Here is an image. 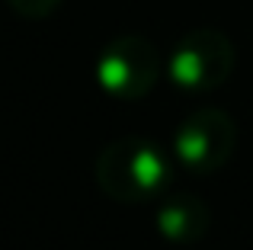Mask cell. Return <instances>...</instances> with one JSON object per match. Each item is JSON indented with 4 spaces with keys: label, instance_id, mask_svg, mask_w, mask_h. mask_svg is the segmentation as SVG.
<instances>
[{
    "label": "cell",
    "instance_id": "obj_1",
    "mask_svg": "<svg viewBox=\"0 0 253 250\" xmlns=\"http://www.w3.org/2000/svg\"><path fill=\"white\" fill-rule=\"evenodd\" d=\"M96 186L106 199L141 206L167 196L173 183V164L167 151L141 135H122L103 144L96 154Z\"/></svg>",
    "mask_w": 253,
    "mask_h": 250
},
{
    "label": "cell",
    "instance_id": "obj_2",
    "mask_svg": "<svg viewBox=\"0 0 253 250\" xmlns=\"http://www.w3.org/2000/svg\"><path fill=\"white\" fill-rule=\"evenodd\" d=\"M167 71L170 81L186 93H211L234 71V45L221 29H192L170 51Z\"/></svg>",
    "mask_w": 253,
    "mask_h": 250
},
{
    "label": "cell",
    "instance_id": "obj_3",
    "mask_svg": "<svg viewBox=\"0 0 253 250\" xmlns=\"http://www.w3.org/2000/svg\"><path fill=\"white\" fill-rule=\"evenodd\" d=\"M237 148V122L218 106H202L176 125L173 157L189 173H215Z\"/></svg>",
    "mask_w": 253,
    "mask_h": 250
},
{
    "label": "cell",
    "instance_id": "obj_4",
    "mask_svg": "<svg viewBox=\"0 0 253 250\" xmlns=\"http://www.w3.org/2000/svg\"><path fill=\"white\" fill-rule=\"evenodd\" d=\"M161 77V55L144 36H119L99 51L96 81L116 100H144Z\"/></svg>",
    "mask_w": 253,
    "mask_h": 250
},
{
    "label": "cell",
    "instance_id": "obj_5",
    "mask_svg": "<svg viewBox=\"0 0 253 250\" xmlns=\"http://www.w3.org/2000/svg\"><path fill=\"white\" fill-rule=\"evenodd\" d=\"M211 225V208L192 193H167L157 202L154 228L170 244H196Z\"/></svg>",
    "mask_w": 253,
    "mask_h": 250
},
{
    "label": "cell",
    "instance_id": "obj_6",
    "mask_svg": "<svg viewBox=\"0 0 253 250\" xmlns=\"http://www.w3.org/2000/svg\"><path fill=\"white\" fill-rule=\"evenodd\" d=\"M6 6L23 19H45L61 6V0H6Z\"/></svg>",
    "mask_w": 253,
    "mask_h": 250
}]
</instances>
